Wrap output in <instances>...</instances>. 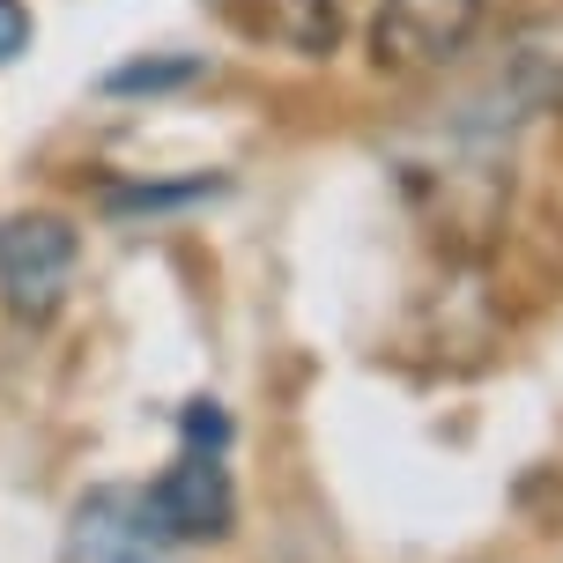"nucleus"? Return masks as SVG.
I'll use <instances>...</instances> for the list:
<instances>
[{
	"mask_svg": "<svg viewBox=\"0 0 563 563\" xmlns=\"http://www.w3.org/2000/svg\"><path fill=\"white\" fill-rule=\"evenodd\" d=\"M475 104L489 119H505L511 134L527 119L563 112V15H534V23L511 30V45L497 53L489 82L475 89Z\"/></svg>",
	"mask_w": 563,
	"mask_h": 563,
	"instance_id": "obj_1",
	"label": "nucleus"
},
{
	"mask_svg": "<svg viewBox=\"0 0 563 563\" xmlns=\"http://www.w3.org/2000/svg\"><path fill=\"white\" fill-rule=\"evenodd\" d=\"M82 238L67 216H8L0 223V297L23 311V319H53L67 297Z\"/></svg>",
	"mask_w": 563,
	"mask_h": 563,
	"instance_id": "obj_2",
	"label": "nucleus"
},
{
	"mask_svg": "<svg viewBox=\"0 0 563 563\" xmlns=\"http://www.w3.org/2000/svg\"><path fill=\"white\" fill-rule=\"evenodd\" d=\"M148 519H156V534L164 541H223L230 519H238V489H230V467L208 452H178L156 489H148Z\"/></svg>",
	"mask_w": 563,
	"mask_h": 563,
	"instance_id": "obj_3",
	"label": "nucleus"
},
{
	"mask_svg": "<svg viewBox=\"0 0 563 563\" xmlns=\"http://www.w3.org/2000/svg\"><path fill=\"white\" fill-rule=\"evenodd\" d=\"M475 23H482V0H378L371 45L386 67L416 75V67H445L452 53H467Z\"/></svg>",
	"mask_w": 563,
	"mask_h": 563,
	"instance_id": "obj_4",
	"label": "nucleus"
},
{
	"mask_svg": "<svg viewBox=\"0 0 563 563\" xmlns=\"http://www.w3.org/2000/svg\"><path fill=\"white\" fill-rule=\"evenodd\" d=\"M67 563H164V534L148 519V497H134V489L82 497L75 527H67Z\"/></svg>",
	"mask_w": 563,
	"mask_h": 563,
	"instance_id": "obj_5",
	"label": "nucleus"
},
{
	"mask_svg": "<svg viewBox=\"0 0 563 563\" xmlns=\"http://www.w3.org/2000/svg\"><path fill=\"white\" fill-rule=\"evenodd\" d=\"M200 82V59L194 53H170V59H126L104 75V97H170V89Z\"/></svg>",
	"mask_w": 563,
	"mask_h": 563,
	"instance_id": "obj_6",
	"label": "nucleus"
},
{
	"mask_svg": "<svg viewBox=\"0 0 563 563\" xmlns=\"http://www.w3.org/2000/svg\"><path fill=\"white\" fill-rule=\"evenodd\" d=\"M216 194V178H186V186H126L112 194V216H141V208H178V200H200Z\"/></svg>",
	"mask_w": 563,
	"mask_h": 563,
	"instance_id": "obj_7",
	"label": "nucleus"
},
{
	"mask_svg": "<svg viewBox=\"0 0 563 563\" xmlns=\"http://www.w3.org/2000/svg\"><path fill=\"white\" fill-rule=\"evenodd\" d=\"M23 45H30V8L23 0H0V67L23 53Z\"/></svg>",
	"mask_w": 563,
	"mask_h": 563,
	"instance_id": "obj_8",
	"label": "nucleus"
},
{
	"mask_svg": "<svg viewBox=\"0 0 563 563\" xmlns=\"http://www.w3.org/2000/svg\"><path fill=\"white\" fill-rule=\"evenodd\" d=\"M186 438H194V445H223L230 438L223 408H216V400H194V408H186Z\"/></svg>",
	"mask_w": 563,
	"mask_h": 563,
	"instance_id": "obj_9",
	"label": "nucleus"
}]
</instances>
